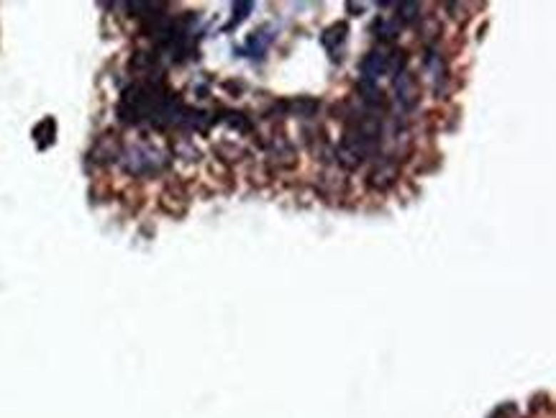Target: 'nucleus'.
Instances as JSON below:
<instances>
[{"label": "nucleus", "instance_id": "obj_3", "mask_svg": "<svg viewBox=\"0 0 556 418\" xmlns=\"http://www.w3.org/2000/svg\"><path fill=\"white\" fill-rule=\"evenodd\" d=\"M251 8H254V6H251V3H241V6H233V11H238V16H233V21H231V24H228V26H226V29H233V26H236V24H241V21H244L246 19V16H249V13H246V11H251Z\"/></svg>", "mask_w": 556, "mask_h": 418}, {"label": "nucleus", "instance_id": "obj_1", "mask_svg": "<svg viewBox=\"0 0 556 418\" xmlns=\"http://www.w3.org/2000/svg\"><path fill=\"white\" fill-rule=\"evenodd\" d=\"M123 167L128 172H136V175L154 172V169L162 167V154L151 146H133L128 154H123Z\"/></svg>", "mask_w": 556, "mask_h": 418}, {"label": "nucleus", "instance_id": "obj_2", "mask_svg": "<svg viewBox=\"0 0 556 418\" xmlns=\"http://www.w3.org/2000/svg\"><path fill=\"white\" fill-rule=\"evenodd\" d=\"M269 44V36H251L249 41H246V49L244 51H249V54H254L256 56V51H264V46Z\"/></svg>", "mask_w": 556, "mask_h": 418}]
</instances>
